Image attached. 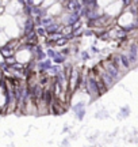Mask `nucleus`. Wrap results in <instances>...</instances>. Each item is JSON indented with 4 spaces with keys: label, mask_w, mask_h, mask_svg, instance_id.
<instances>
[{
    "label": "nucleus",
    "mask_w": 138,
    "mask_h": 147,
    "mask_svg": "<svg viewBox=\"0 0 138 147\" xmlns=\"http://www.w3.org/2000/svg\"><path fill=\"white\" fill-rule=\"evenodd\" d=\"M39 68H41V71H46V69H50L52 68V61L50 60H45V61H41L39 63Z\"/></svg>",
    "instance_id": "obj_10"
},
{
    "label": "nucleus",
    "mask_w": 138,
    "mask_h": 147,
    "mask_svg": "<svg viewBox=\"0 0 138 147\" xmlns=\"http://www.w3.org/2000/svg\"><path fill=\"white\" fill-rule=\"evenodd\" d=\"M37 33L35 32H33V33H30V34H27V36H25V38H26V41L29 42V44H33L34 45V42L37 41Z\"/></svg>",
    "instance_id": "obj_11"
},
{
    "label": "nucleus",
    "mask_w": 138,
    "mask_h": 147,
    "mask_svg": "<svg viewBox=\"0 0 138 147\" xmlns=\"http://www.w3.org/2000/svg\"><path fill=\"white\" fill-rule=\"evenodd\" d=\"M85 89L92 97H99L100 95V82L95 76H90L85 82Z\"/></svg>",
    "instance_id": "obj_1"
},
{
    "label": "nucleus",
    "mask_w": 138,
    "mask_h": 147,
    "mask_svg": "<svg viewBox=\"0 0 138 147\" xmlns=\"http://www.w3.org/2000/svg\"><path fill=\"white\" fill-rule=\"evenodd\" d=\"M35 32V26H34V19H27L26 23H25V30H23V36H27L30 33Z\"/></svg>",
    "instance_id": "obj_5"
},
{
    "label": "nucleus",
    "mask_w": 138,
    "mask_h": 147,
    "mask_svg": "<svg viewBox=\"0 0 138 147\" xmlns=\"http://www.w3.org/2000/svg\"><path fill=\"white\" fill-rule=\"evenodd\" d=\"M119 63H121V65L125 67V68H130V61H129L127 55H125V53L119 55Z\"/></svg>",
    "instance_id": "obj_9"
},
{
    "label": "nucleus",
    "mask_w": 138,
    "mask_h": 147,
    "mask_svg": "<svg viewBox=\"0 0 138 147\" xmlns=\"http://www.w3.org/2000/svg\"><path fill=\"white\" fill-rule=\"evenodd\" d=\"M100 78H102V82L104 83V87L106 89H110V87H112V84L115 83V80L108 75V74L104 71V69H102L100 71Z\"/></svg>",
    "instance_id": "obj_3"
},
{
    "label": "nucleus",
    "mask_w": 138,
    "mask_h": 147,
    "mask_svg": "<svg viewBox=\"0 0 138 147\" xmlns=\"http://www.w3.org/2000/svg\"><path fill=\"white\" fill-rule=\"evenodd\" d=\"M69 82H70V89L74 90V87L77 86V83H79V72L76 71L74 68H72V72H70V76H69Z\"/></svg>",
    "instance_id": "obj_6"
},
{
    "label": "nucleus",
    "mask_w": 138,
    "mask_h": 147,
    "mask_svg": "<svg viewBox=\"0 0 138 147\" xmlns=\"http://www.w3.org/2000/svg\"><path fill=\"white\" fill-rule=\"evenodd\" d=\"M56 53H57V52H56V51H53V49H48V56H49V57L53 59L54 56H56Z\"/></svg>",
    "instance_id": "obj_15"
},
{
    "label": "nucleus",
    "mask_w": 138,
    "mask_h": 147,
    "mask_svg": "<svg viewBox=\"0 0 138 147\" xmlns=\"http://www.w3.org/2000/svg\"><path fill=\"white\" fill-rule=\"evenodd\" d=\"M46 29V33H50V34H58L60 33V30H61V26H60L58 23H52L50 26H48V27H45Z\"/></svg>",
    "instance_id": "obj_8"
},
{
    "label": "nucleus",
    "mask_w": 138,
    "mask_h": 147,
    "mask_svg": "<svg viewBox=\"0 0 138 147\" xmlns=\"http://www.w3.org/2000/svg\"><path fill=\"white\" fill-rule=\"evenodd\" d=\"M80 14L79 12H72V14H70V15L68 16V19H66V23H68V25H76V23H77V22H80Z\"/></svg>",
    "instance_id": "obj_7"
},
{
    "label": "nucleus",
    "mask_w": 138,
    "mask_h": 147,
    "mask_svg": "<svg viewBox=\"0 0 138 147\" xmlns=\"http://www.w3.org/2000/svg\"><path fill=\"white\" fill-rule=\"evenodd\" d=\"M84 34H85V36H92V30H87Z\"/></svg>",
    "instance_id": "obj_17"
},
{
    "label": "nucleus",
    "mask_w": 138,
    "mask_h": 147,
    "mask_svg": "<svg viewBox=\"0 0 138 147\" xmlns=\"http://www.w3.org/2000/svg\"><path fill=\"white\" fill-rule=\"evenodd\" d=\"M83 59H84V60H87V59H88V53H87V52H83Z\"/></svg>",
    "instance_id": "obj_16"
},
{
    "label": "nucleus",
    "mask_w": 138,
    "mask_h": 147,
    "mask_svg": "<svg viewBox=\"0 0 138 147\" xmlns=\"http://www.w3.org/2000/svg\"><path fill=\"white\" fill-rule=\"evenodd\" d=\"M127 57H129L130 64H131V63H137V60H138V45H134V44H133V45L130 47V51H129Z\"/></svg>",
    "instance_id": "obj_4"
},
{
    "label": "nucleus",
    "mask_w": 138,
    "mask_h": 147,
    "mask_svg": "<svg viewBox=\"0 0 138 147\" xmlns=\"http://www.w3.org/2000/svg\"><path fill=\"white\" fill-rule=\"evenodd\" d=\"M35 33H37V36H45L46 34V29L45 27H37Z\"/></svg>",
    "instance_id": "obj_14"
},
{
    "label": "nucleus",
    "mask_w": 138,
    "mask_h": 147,
    "mask_svg": "<svg viewBox=\"0 0 138 147\" xmlns=\"http://www.w3.org/2000/svg\"><path fill=\"white\" fill-rule=\"evenodd\" d=\"M103 67H104V71H106L114 80H118V79L121 78L119 65H117L115 63H112V61H104V63H103Z\"/></svg>",
    "instance_id": "obj_2"
},
{
    "label": "nucleus",
    "mask_w": 138,
    "mask_h": 147,
    "mask_svg": "<svg viewBox=\"0 0 138 147\" xmlns=\"http://www.w3.org/2000/svg\"><path fill=\"white\" fill-rule=\"evenodd\" d=\"M53 61L54 63H57V64H61V63H64L65 61V56L62 55V53H56V56L53 57Z\"/></svg>",
    "instance_id": "obj_12"
},
{
    "label": "nucleus",
    "mask_w": 138,
    "mask_h": 147,
    "mask_svg": "<svg viewBox=\"0 0 138 147\" xmlns=\"http://www.w3.org/2000/svg\"><path fill=\"white\" fill-rule=\"evenodd\" d=\"M69 53V49L68 48H66V49H64V51H62V55H68Z\"/></svg>",
    "instance_id": "obj_18"
},
{
    "label": "nucleus",
    "mask_w": 138,
    "mask_h": 147,
    "mask_svg": "<svg viewBox=\"0 0 138 147\" xmlns=\"http://www.w3.org/2000/svg\"><path fill=\"white\" fill-rule=\"evenodd\" d=\"M52 23H53V19H52L50 16H45V18H42V19H41V25H42L43 27L50 26Z\"/></svg>",
    "instance_id": "obj_13"
}]
</instances>
